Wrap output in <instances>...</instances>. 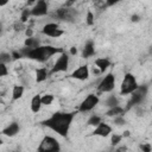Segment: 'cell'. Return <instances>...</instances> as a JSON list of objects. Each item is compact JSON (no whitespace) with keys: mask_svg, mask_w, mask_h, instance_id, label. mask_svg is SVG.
I'll return each mask as SVG.
<instances>
[{"mask_svg":"<svg viewBox=\"0 0 152 152\" xmlns=\"http://www.w3.org/2000/svg\"><path fill=\"white\" fill-rule=\"evenodd\" d=\"M95 55V46H94V43L93 40H88L84 46H83V50H82V57L83 58H89V57H93Z\"/></svg>","mask_w":152,"mask_h":152,"instance_id":"15","label":"cell"},{"mask_svg":"<svg viewBox=\"0 0 152 152\" xmlns=\"http://www.w3.org/2000/svg\"><path fill=\"white\" fill-rule=\"evenodd\" d=\"M31 14L33 17H43L48 14V2L46 0H37V2L31 8Z\"/></svg>","mask_w":152,"mask_h":152,"instance_id":"11","label":"cell"},{"mask_svg":"<svg viewBox=\"0 0 152 152\" xmlns=\"http://www.w3.org/2000/svg\"><path fill=\"white\" fill-rule=\"evenodd\" d=\"M8 74V70H7V66L5 63H0V76L4 77Z\"/></svg>","mask_w":152,"mask_h":152,"instance_id":"31","label":"cell"},{"mask_svg":"<svg viewBox=\"0 0 152 152\" xmlns=\"http://www.w3.org/2000/svg\"><path fill=\"white\" fill-rule=\"evenodd\" d=\"M126 112H127V110H126L125 108H122V107H120V106L118 104V106H115V107L109 108L108 112L106 113V115H107V116H118V115H124Z\"/></svg>","mask_w":152,"mask_h":152,"instance_id":"19","label":"cell"},{"mask_svg":"<svg viewBox=\"0 0 152 152\" xmlns=\"http://www.w3.org/2000/svg\"><path fill=\"white\" fill-rule=\"evenodd\" d=\"M151 52H152V50H151Z\"/></svg>","mask_w":152,"mask_h":152,"instance_id":"43","label":"cell"},{"mask_svg":"<svg viewBox=\"0 0 152 152\" xmlns=\"http://www.w3.org/2000/svg\"><path fill=\"white\" fill-rule=\"evenodd\" d=\"M19 129H20V127H19L18 122H11L8 126H6L2 129V134L6 137H14L15 134H18Z\"/></svg>","mask_w":152,"mask_h":152,"instance_id":"14","label":"cell"},{"mask_svg":"<svg viewBox=\"0 0 152 152\" xmlns=\"http://www.w3.org/2000/svg\"><path fill=\"white\" fill-rule=\"evenodd\" d=\"M99 96L95 94H89L78 106V112L81 113H87L90 112L91 109H94L96 107V104L99 103Z\"/></svg>","mask_w":152,"mask_h":152,"instance_id":"9","label":"cell"},{"mask_svg":"<svg viewBox=\"0 0 152 152\" xmlns=\"http://www.w3.org/2000/svg\"><path fill=\"white\" fill-rule=\"evenodd\" d=\"M75 1H76V0H68V1L65 2V6H71V5H72Z\"/></svg>","mask_w":152,"mask_h":152,"instance_id":"38","label":"cell"},{"mask_svg":"<svg viewBox=\"0 0 152 152\" xmlns=\"http://www.w3.org/2000/svg\"><path fill=\"white\" fill-rule=\"evenodd\" d=\"M147 91H148V87L146 84H141V86H138V88L132 93L131 95V99L129 101L127 102V106L125 107L126 110H129L132 107H135V106H139L141 104L146 96H147Z\"/></svg>","mask_w":152,"mask_h":152,"instance_id":"4","label":"cell"},{"mask_svg":"<svg viewBox=\"0 0 152 152\" xmlns=\"http://www.w3.org/2000/svg\"><path fill=\"white\" fill-rule=\"evenodd\" d=\"M131 20H132V21H134V23L139 21V15H138V14H133V15L131 17Z\"/></svg>","mask_w":152,"mask_h":152,"instance_id":"36","label":"cell"},{"mask_svg":"<svg viewBox=\"0 0 152 152\" xmlns=\"http://www.w3.org/2000/svg\"><path fill=\"white\" fill-rule=\"evenodd\" d=\"M100 122H102V121H101V118H100L99 115H91V116L88 119L87 125H88V126H94V127H96Z\"/></svg>","mask_w":152,"mask_h":152,"instance_id":"23","label":"cell"},{"mask_svg":"<svg viewBox=\"0 0 152 152\" xmlns=\"http://www.w3.org/2000/svg\"><path fill=\"white\" fill-rule=\"evenodd\" d=\"M23 94H24V87L19 86V84L14 86L13 89H12V100H14V101L19 100L23 96Z\"/></svg>","mask_w":152,"mask_h":152,"instance_id":"20","label":"cell"},{"mask_svg":"<svg viewBox=\"0 0 152 152\" xmlns=\"http://www.w3.org/2000/svg\"><path fill=\"white\" fill-rule=\"evenodd\" d=\"M94 14L90 12V11H88V13H87V17H86V23H87V25H89V26H91V25H94Z\"/></svg>","mask_w":152,"mask_h":152,"instance_id":"27","label":"cell"},{"mask_svg":"<svg viewBox=\"0 0 152 152\" xmlns=\"http://www.w3.org/2000/svg\"><path fill=\"white\" fill-rule=\"evenodd\" d=\"M11 61H13L12 55H10V53H7V52H1V53H0V63L7 64V63H10Z\"/></svg>","mask_w":152,"mask_h":152,"instance_id":"25","label":"cell"},{"mask_svg":"<svg viewBox=\"0 0 152 152\" xmlns=\"http://www.w3.org/2000/svg\"><path fill=\"white\" fill-rule=\"evenodd\" d=\"M74 116H75L74 112H55L50 118L43 120L40 124L42 126H45L52 129L53 132H56L58 135L66 138Z\"/></svg>","mask_w":152,"mask_h":152,"instance_id":"1","label":"cell"},{"mask_svg":"<svg viewBox=\"0 0 152 152\" xmlns=\"http://www.w3.org/2000/svg\"><path fill=\"white\" fill-rule=\"evenodd\" d=\"M23 55V57H26L28 59L37 61L39 63H44L48 59H50L53 55L56 53H62L63 49L62 48H55L52 45H39L38 48H26L24 46L23 49L19 50Z\"/></svg>","mask_w":152,"mask_h":152,"instance_id":"2","label":"cell"},{"mask_svg":"<svg viewBox=\"0 0 152 152\" xmlns=\"http://www.w3.org/2000/svg\"><path fill=\"white\" fill-rule=\"evenodd\" d=\"M95 65H96V68H99L100 72H104L110 66V61L108 58H96Z\"/></svg>","mask_w":152,"mask_h":152,"instance_id":"16","label":"cell"},{"mask_svg":"<svg viewBox=\"0 0 152 152\" xmlns=\"http://www.w3.org/2000/svg\"><path fill=\"white\" fill-rule=\"evenodd\" d=\"M43 106V102H42V96L40 95H34L31 100V110L33 113H38L40 110Z\"/></svg>","mask_w":152,"mask_h":152,"instance_id":"17","label":"cell"},{"mask_svg":"<svg viewBox=\"0 0 152 152\" xmlns=\"http://www.w3.org/2000/svg\"><path fill=\"white\" fill-rule=\"evenodd\" d=\"M31 15H32V14H31V10H28V8H24V10L21 11V14H20V21L26 23Z\"/></svg>","mask_w":152,"mask_h":152,"instance_id":"24","label":"cell"},{"mask_svg":"<svg viewBox=\"0 0 152 152\" xmlns=\"http://www.w3.org/2000/svg\"><path fill=\"white\" fill-rule=\"evenodd\" d=\"M42 32H43L45 36L52 37V38H58V37H61V36L64 33V31H63V30L58 26V24H56V23H49V24L44 25Z\"/></svg>","mask_w":152,"mask_h":152,"instance_id":"10","label":"cell"},{"mask_svg":"<svg viewBox=\"0 0 152 152\" xmlns=\"http://www.w3.org/2000/svg\"><path fill=\"white\" fill-rule=\"evenodd\" d=\"M125 150H126V147H125V146H124V147H119V148H118V151H125Z\"/></svg>","mask_w":152,"mask_h":152,"instance_id":"42","label":"cell"},{"mask_svg":"<svg viewBox=\"0 0 152 152\" xmlns=\"http://www.w3.org/2000/svg\"><path fill=\"white\" fill-rule=\"evenodd\" d=\"M122 138H124L122 135H119V134H113V135H112V139H110L112 145H118V144L121 141V139H122Z\"/></svg>","mask_w":152,"mask_h":152,"instance_id":"29","label":"cell"},{"mask_svg":"<svg viewBox=\"0 0 152 152\" xmlns=\"http://www.w3.org/2000/svg\"><path fill=\"white\" fill-rule=\"evenodd\" d=\"M61 150L59 142L51 135H45L38 146L39 152H57Z\"/></svg>","mask_w":152,"mask_h":152,"instance_id":"6","label":"cell"},{"mask_svg":"<svg viewBox=\"0 0 152 152\" xmlns=\"http://www.w3.org/2000/svg\"><path fill=\"white\" fill-rule=\"evenodd\" d=\"M114 124L118 125V126H122L126 124V120L124 119V115H118V116H114Z\"/></svg>","mask_w":152,"mask_h":152,"instance_id":"28","label":"cell"},{"mask_svg":"<svg viewBox=\"0 0 152 152\" xmlns=\"http://www.w3.org/2000/svg\"><path fill=\"white\" fill-rule=\"evenodd\" d=\"M110 133H112V127H110L109 125L104 124V122H100V124L95 127V129L91 132L93 135L103 137V138H104V137H108Z\"/></svg>","mask_w":152,"mask_h":152,"instance_id":"13","label":"cell"},{"mask_svg":"<svg viewBox=\"0 0 152 152\" xmlns=\"http://www.w3.org/2000/svg\"><path fill=\"white\" fill-rule=\"evenodd\" d=\"M24 45L26 48H30V49H33V48H38L40 45V42L38 38H34V37H27Z\"/></svg>","mask_w":152,"mask_h":152,"instance_id":"21","label":"cell"},{"mask_svg":"<svg viewBox=\"0 0 152 152\" xmlns=\"http://www.w3.org/2000/svg\"><path fill=\"white\" fill-rule=\"evenodd\" d=\"M138 82H137V78L131 72H127L125 74L124 76V80L121 82V86H120V95H128V94H132L137 88H138Z\"/></svg>","mask_w":152,"mask_h":152,"instance_id":"5","label":"cell"},{"mask_svg":"<svg viewBox=\"0 0 152 152\" xmlns=\"http://www.w3.org/2000/svg\"><path fill=\"white\" fill-rule=\"evenodd\" d=\"M114 88H115V76L112 72H108L103 78H101L97 86L100 93H109Z\"/></svg>","mask_w":152,"mask_h":152,"instance_id":"8","label":"cell"},{"mask_svg":"<svg viewBox=\"0 0 152 152\" xmlns=\"http://www.w3.org/2000/svg\"><path fill=\"white\" fill-rule=\"evenodd\" d=\"M10 0H0V6H5Z\"/></svg>","mask_w":152,"mask_h":152,"instance_id":"40","label":"cell"},{"mask_svg":"<svg viewBox=\"0 0 152 152\" xmlns=\"http://www.w3.org/2000/svg\"><path fill=\"white\" fill-rule=\"evenodd\" d=\"M51 17L53 19L65 21V23H75L78 18V13L75 8H71L70 6H64L61 8H57L53 13H51Z\"/></svg>","mask_w":152,"mask_h":152,"instance_id":"3","label":"cell"},{"mask_svg":"<svg viewBox=\"0 0 152 152\" xmlns=\"http://www.w3.org/2000/svg\"><path fill=\"white\" fill-rule=\"evenodd\" d=\"M68 68H69V56L66 52L63 51L58 57V59L55 62L52 69L50 70V75L57 74V72H64L68 70Z\"/></svg>","mask_w":152,"mask_h":152,"instance_id":"7","label":"cell"},{"mask_svg":"<svg viewBox=\"0 0 152 152\" xmlns=\"http://www.w3.org/2000/svg\"><path fill=\"white\" fill-rule=\"evenodd\" d=\"M121 0H104V7H109V6H114L116 5L118 2H120Z\"/></svg>","mask_w":152,"mask_h":152,"instance_id":"32","label":"cell"},{"mask_svg":"<svg viewBox=\"0 0 152 152\" xmlns=\"http://www.w3.org/2000/svg\"><path fill=\"white\" fill-rule=\"evenodd\" d=\"M25 34H26V37H33V31H32V28H31V27H26Z\"/></svg>","mask_w":152,"mask_h":152,"instance_id":"35","label":"cell"},{"mask_svg":"<svg viewBox=\"0 0 152 152\" xmlns=\"http://www.w3.org/2000/svg\"><path fill=\"white\" fill-rule=\"evenodd\" d=\"M76 53H77V49H76L75 46H71V48H70V55L74 56V55H76Z\"/></svg>","mask_w":152,"mask_h":152,"instance_id":"37","label":"cell"},{"mask_svg":"<svg viewBox=\"0 0 152 152\" xmlns=\"http://www.w3.org/2000/svg\"><path fill=\"white\" fill-rule=\"evenodd\" d=\"M122 137H129V132L128 131H125L124 134H122Z\"/></svg>","mask_w":152,"mask_h":152,"instance_id":"41","label":"cell"},{"mask_svg":"<svg viewBox=\"0 0 152 152\" xmlns=\"http://www.w3.org/2000/svg\"><path fill=\"white\" fill-rule=\"evenodd\" d=\"M12 58L15 61V59H19V58H21L23 57V55H21V52L20 51H12Z\"/></svg>","mask_w":152,"mask_h":152,"instance_id":"33","label":"cell"},{"mask_svg":"<svg viewBox=\"0 0 152 152\" xmlns=\"http://www.w3.org/2000/svg\"><path fill=\"white\" fill-rule=\"evenodd\" d=\"M36 1H37V0H27V2H26V4H27V6H31V5H33Z\"/></svg>","mask_w":152,"mask_h":152,"instance_id":"39","label":"cell"},{"mask_svg":"<svg viewBox=\"0 0 152 152\" xmlns=\"http://www.w3.org/2000/svg\"><path fill=\"white\" fill-rule=\"evenodd\" d=\"M140 148H141L144 152H150L152 147H151V145H150V144H142V145L140 146Z\"/></svg>","mask_w":152,"mask_h":152,"instance_id":"34","label":"cell"},{"mask_svg":"<svg viewBox=\"0 0 152 152\" xmlns=\"http://www.w3.org/2000/svg\"><path fill=\"white\" fill-rule=\"evenodd\" d=\"M25 23H23V21H19V23H15L14 25H13V28H14V31H23V30H26V27H25V25H24Z\"/></svg>","mask_w":152,"mask_h":152,"instance_id":"30","label":"cell"},{"mask_svg":"<svg viewBox=\"0 0 152 152\" xmlns=\"http://www.w3.org/2000/svg\"><path fill=\"white\" fill-rule=\"evenodd\" d=\"M70 77L75 78V80H80V81H84L89 77V68L87 64H83L81 66H78L76 70H74L70 75Z\"/></svg>","mask_w":152,"mask_h":152,"instance_id":"12","label":"cell"},{"mask_svg":"<svg viewBox=\"0 0 152 152\" xmlns=\"http://www.w3.org/2000/svg\"><path fill=\"white\" fill-rule=\"evenodd\" d=\"M42 102L44 106H49L53 102V95L52 94H45L42 96Z\"/></svg>","mask_w":152,"mask_h":152,"instance_id":"26","label":"cell"},{"mask_svg":"<svg viewBox=\"0 0 152 152\" xmlns=\"http://www.w3.org/2000/svg\"><path fill=\"white\" fill-rule=\"evenodd\" d=\"M49 75H50V71H48L46 68H39V69L36 70V81L38 83L44 82L48 78Z\"/></svg>","mask_w":152,"mask_h":152,"instance_id":"18","label":"cell"},{"mask_svg":"<svg viewBox=\"0 0 152 152\" xmlns=\"http://www.w3.org/2000/svg\"><path fill=\"white\" fill-rule=\"evenodd\" d=\"M118 104H119V100H118V97L114 96V95L108 96V97L106 99V101H104V106L108 107V108L115 107V106H118Z\"/></svg>","mask_w":152,"mask_h":152,"instance_id":"22","label":"cell"}]
</instances>
